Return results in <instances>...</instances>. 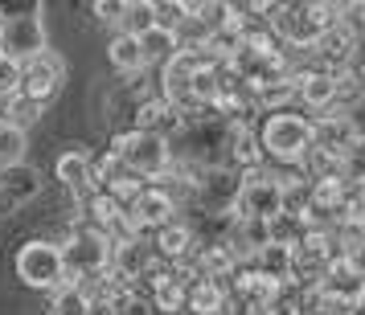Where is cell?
Segmentation results:
<instances>
[{
  "label": "cell",
  "instance_id": "1",
  "mask_svg": "<svg viewBox=\"0 0 365 315\" xmlns=\"http://www.w3.org/2000/svg\"><path fill=\"white\" fill-rule=\"evenodd\" d=\"M230 132H234V123H230V119H222L217 111H205V115L185 119L181 127L168 135V156H173V168L181 164L185 172H201V168L226 164Z\"/></svg>",
  "mask_w": 365,
  "mask_h": 315
},
{
  "label": "cell",
  "instance_id": "2",
  "mask_svg": "<svg viewBox=\"0 0 365 315\" xmlns=\"http://www.w3.org/2000/svg\"><path fill=\"white\" fill-rule=\"evenodd\" d=\"M259 151L267 164L296 168L308 151H312V119L296 115V111H279V115H263L255 127Z\"/></svg>",
  "mask_w": 365,
  "mask_h": 315
},
{
  "label": "cell",
  "instance_id": "3",
  "mask_svg": "<svg viewBox=\"0 0 365 315\" xmlns=\"http://www.w3.org/2000/svg\"><path fill=\"white\" fill-rule=\"evenodd\" d=\"M336 21H345V4H279V13L271 21V33L279 37V46L312 50L320 33Z\"/></svg>",
  "mask_w": 365,
  "mask_h": 315
},
{
  "label": "cell",
  "instance_id": "4",
  "mask_svg": "<svg viewBox=\"0 0 365 315\" xmlns=\"http://www.w3.org/2000/svg\"><path fill=\"white\" fill-rule=\"evenodd\" d=\"M0 53L13 62H34L37 53H46V21L41 4H0Z\"/></svg>",
  "mask_w": 365,
  "mask_h": 315
},
{
  "label": "cell",
  "instance_id": "5",
  "mask_svg": "<svg viewBox=\"0 0 365 315\" xmlns=\"http://www.w3.org/2000/svg\"><path fill=\"white\" fill-rule=\"evenodd\" d=\"M62 266H66V282L78 287H95L107 279V266H111V242L103 237L95 225H78L70 233V242L62 246Z\"/></svg>",
  "mask_w": 365,
  "mask_h": 315
},
{
  "label": "cell",
  "instance_id": "6",
  "mask_svg": "<svg viewBox=\"0 0 365 315\" xmlns=\"http://www.w3.org/2000/svg\"><path fill=\"white\" fill-rule=\"evenodd\" d=\"M111 151L119 156V164L128 168L132 176H140L144 184H156L173 168V156H168V139L148 132H115L111 139Z\"/></svg>",
  "mask_w": 365,
  "mask_h": 315
},
{
  "label": "cell",
  "instance_id": "7",
  "mask_svg": "<svg viewBox=\"0 0 365 315\" xmlns=\"http://www.w3.org/2000/svg\"><path fill=\"white\" fill-rule=\"evenodd\" d=\"M17 279L34 291H58L66 287V266H62V246L58 242H25L17 250Z\"/></svg>",
  "mask_w": 365,
  "mask_h": 315
},
{
  "label": "cell",
  "instance_id": "8",
  "mask_svg": "<svg viewBox=\"0 0 365 315\" xmlns=\"http://www.w3.org/2000/svg\"><path fill=\"white\" fill-rule=\"evenodd\" d=\"M238 193H242V172H234L230 164H214L193 172V201L189 205L201 213H234Z\"/></svg>",
  "mask_w": 365,
  "mask_h": 315
},
{
  "label": "cell",
  "instance_id": "9",
  "mask_svg": "<svg viewBox=\"0 0 365 315\" xmlns=\"http://www.w3.org/2000/svg\"><path fill=\"white\" fill-rule=\"evenodd\" d=\"M283 213V184L271 168H259V172H247L242 176V193H238V205H234V217L242 221H271V217Z\"/></svg>",
  "mask_w": 365,
  "mask_h": 315
},
{
  "label": "cell",
  "instance_id": "10",
  "mask_svg": "<svg viewBox=\"0 0 365 315\" xmlns=\"http://www.w3.org/2000/svg\"><path fill=\"white\" fill-rule=\"evenodd\" d=\"M62 74H66V66H62V58H58V53H50V50L37 53L34 62H25V66H21V99L46 107V102L58 95Z\"/></svg>",
  "mask_w": 365,
  "mask_h": 315
},
{
  "label": "cell",
  "instance_id": "11",
  "mask_svg": "<svg viewBox=\"0 0 365 315\" xmlns=\"http://www.w3.org/2000/svg\"><path fill=\"white\" fill-rule=\"evenodd\" d=\"M152 266H156V254H152L144 233L123 237V242H111V266H107V274H115L123 282H140Z\"/></svg>",
  "mask_w": 365,
  "mask_h": 315
},
{
  "label": "cell",
  "instance_id": "12",
  "mask_svg": "<svg viewBox=\"0 0 365 315\" xmlns=\"http://www.w3.org/2000/svg\"><path fill=\"white\" fill-rule=\"evenodd\" d=\"M357 123H353V115H316L312 119V148L324 151V156H332V160H341L349 148H353V139H357Z\"/></svg>",
  "mask_w": 365,
  "mask_h": 315
},
{
  "label": "cell",
  "instance_id": "13",
  "mask_svg": "<svg viewBox=\"0 0 365 315\" xmlns=\"http://www.w3.org/2000/svg\"><path fill=\"white\" fill-rule=\"evenodd\" d=\"M177 217V205L156 188V184H144V193L128 205V221H132V230L135 233H144L148 237L152 230H160V225H168Z\"/></svg>",
  "mask_w": 365,
  "mask_h": 315
},
{
  "label": "cell",
  "instance_id": "14",
  "mask_svg": "<svg viewBox=\"0 0 365 315\" xmlns=\"http://www.w3.org/2000/svg\"><path fill=\"white\" fill-rule=\"evenodd\" d=\"M148 246H152V254H156V262H168V266L189 262V254L197 250L193 246V233H189V225H185V217H173L168 225L152 230Z\"/></svg>",
  "mask_w": 365,
  "mask_h": 315
},
{
  "label": "cell",
  "instance_id": "15",
  "mask_svg": "<svg viewBox=\"0 0 365 315\" xmlns=\"http://www.w3.org/2000/svg\"><path fill=\"white\" fill-rule=\"evenodd\" d=\"M332 95H336V70H296V102H304L316 115L332 111Z\"/></svg>",
  "mask_w": 365,
  "mask_h": 315
},
{
  "label": "cell",
  "instance_id": "16",
  "mask_svg": "<svg viewBox=\"0 0 365 315\" xmlns=\"http://www.w3.org/2000/svg\"><path fill=\"white\" fill-rule=\"evenodd\" d=\"M41 193V172L29 164H17V168H4V176H0V217L21 209V205H29V201Z\"/></svg>",
  "mask_w": 365,
  "mask_h": 315
},
{
  "label": "cell",
  "instance_id": "17",
  "mask_svg": "<svg viewBox=\"0 0 365 315\" xmlns=\"http://www.w3.org/2000/svg\"><path fill=\"white\" fill-rule=\"evenodd\" d=\"M185 123L181 111H173L160 95H144V102L135 107V119H132V127L135 132H148V135H160V139H168V135L177 132Z\"/></svg>",
  "mask_w": 365,
  "mask_h": 315
},
{
  "label": "cell",
  "instance_id": "18",
  "mask_svg": "<svg viewBox=\"0 0 365 315\" xmlns=\"http://www.w3.org/2000/svg\"><path fill=\"white\" fill-rule=\"evenodd\" d=\"M316 58L324 62V70H345V62L353 58V50H357V33L349 29V21H336V25H329L324 33H320V41L312 46Z\"/></svg>",
  "mask_w": 365,
  "mask_h": 315
},
{
  "label": "cell",
  "instance_id": "19",
  "mask_svg": "<svg viewBox=\"0 0 365 315\" xmlns=\"http://www.w3.org/2000/svg\"><path fill=\"white\" fill-rule=\"evenodd\" d=\"M53 172H58V181L66 184L74 197H91L95 193V176H91V151L83 148H70L58 156V164H53Z\"/></svg>",
  "mask_w": 365,
  "mask_h": 315
},
{
  "label": "cell",
  "instance_id": "20",
  "mask_svg": "<svg viewBox=\"0 0 365 315\" xmlns=\"http://www.w3.org/2000/svg\"><path fill=\"white\" fill-rule=\"evenodd\" d=\"M107 62H111L119 74H128V78H135V74L148 70L144 53H140V41H135L132 33H115L111 37V46H107Z\"/></svg>",
  "mask_w": 365,
  "mask_h": 315
},
{
  "label": "cell",
  "instance_id": "21",
  "mask_svg": "<svg viewBox=\"0 0 365 315\" xmlns=\"http://www.w3.org/2000/svg\"><path fill=\"white\" fill-rule=\"evenodd\" d=\"M135 41H140V53H144L148 66H168V62L181 53V37L165 33V29H148V33L135 37Z\"/></svg>",
  "mask_w": 365,
  "mask_h": 315
},
{
  "label": "cell",
  "instance_id": "22",
  "mask_svg": "<svg viewBox=\"0 0 365 315\" xmlns=\"http://www.w3.org/2000/svg\"><path fill=\"white\" fill-rule=\"evenodd\" d=\"M37 119H41V107L29 99H9L0 102V127H13V132H25V127H34Z\"/></svg>",
  "mask_w": 365,
  "mask_h": 315
},
{
  "label": "cell",
  "instance_id": "23",
  "mask_svg": "<svg viewBox=\"0 0 365 315\" xmlns=\"http://www.w3.org/2000/svg\"><path fill=\"white\" fill-rule=\"evenodd\" d=\"M152 13H156V29L181 33L189 25V0H152Z\"/></svg>",
  "mask_w": 365,
  "mask_h": 315
},
{
  "label": "cell",
  "instance_id": "24",
  "mask_svg": "<svg viewBox=\"0 0 365 315\" xmlns=\"http://www.w3.org/2000/svg\"><path fill=\"white\" fill-rule=\"evenodd\" d=\"M341 181H345L349 188L365 193V135H357L353 148L341 156Z\"/></svg>",
  "mask_w": 365,
  "mask_h": 315
},
{
  "label": "cell",
  "instance_id": "25",
  "mask_svg": "<svg viewBox=\"0 0 365 315\" xmlns=\"http://www.w3.org/2000/svg\"><path fill=\"white\" fill-rule=\"evenodd\" d=\"M91 311V291L78 282H66L53 291V315H86Z\"/></svg>",
  "mask_w": 365,
  "mask_h": 315
},
{
  "label": "cell",
  "instance_id": "26",
  "mask_svg": "<svg viewBox=\"0 0 365 315\" xmlns=\"http://www.w3.org/2000/svg\"><path fill=\"white\" fill-rule=\"evenodd\" d=\"M123 33H132V37H144L148 29H156V13H152V0H140V4H132L128 0V9H123Z\"/></svg>",
  "mask_w": 365,
  "mask_h": 315
},
{
  "label": "cell",
  "instance_id": "27",
  "mask_svg": "<svg viewBox=\"0 0 365 315\" xmlns=\"http://www.w3.org/2000/svg\"><path fill=\"white\" fill-rule=\"evenodd\" d=\"M25 132H13V127H0V172L4 168L25 164Z\"/></svg>",
  "mask_w": 365,
  "mask_h": 315
},
{
  "label": "cell",
  "instance_id": "28",
  "mask_svg": "<svg viewBox=\"0 0 365 315\" xmlns=\"http://www.w3.org/2000/svg\"><path fill=\"white\" fill-rule=\"evenodd\" d=\"M17 95H21V62L0 53V102L17 99Z\"/></svg>",
  "mask_w": 365,
  "mask_h": 315
},
{
  "label": "cell",
  "instance_id": "29",
  "mask_svg": "<svg viewBox=\"0 0 365 315\" xmlns=\"http://www.w3.org/2000/svg\"><path fill=\"white\" fill-rule=\"evenodd\" d=\"M123 9H128V0H99V4H95L99 21H107V25H119V21H123Z\"/></svg>",
  "mask_w": 365,
  "mask_h": 315
},
{
  "label": "cell",
  "instance_id": "30",
  "mask_svg": "<svg viewBox=\"0 0 365 315\" xmlns=\"http://www.w3.org/2000/svg\"><path fill=\"white\" fill-rule=\"evenodd\" d=\"M345 21L353 33H361L365 29V0H357V4H345Z\"/></svg>",
  "mask_w": 365,
  "mask_h": 315
},
{
  "label": "cell",
  "instance_id": "31",
  "mask_svg": "<svg viewBox=\"0 0 365 315\" xmlns=\"http://www.w3.org/2000/svg\"><path fill=\"white\" fill-rule=\"evenodd\" d=\"M357 78H361V86H365V62H361V70H357Z\"/></svg>",
  "mask_w": 365,
  "mask_h": 315
}]
</instances>
